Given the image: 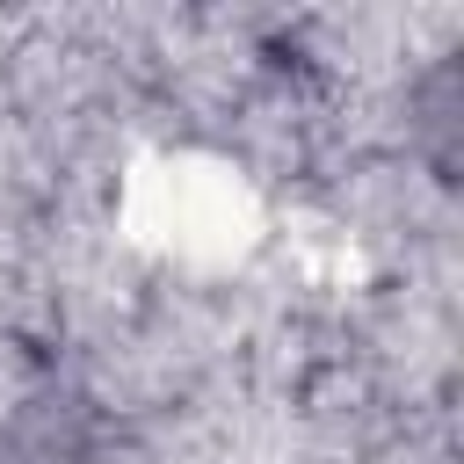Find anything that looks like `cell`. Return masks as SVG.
<instances>
[{"label":"cell","instance_id":"cell-1","mask_svg":"<svg viewBox=\"0 0 464 464\" xmlns=\"http://www.w3.org/2000/svg\"><path fill=\"white\" fill-rule=\"evenodd\" d=\"M0 464H123V450L87 399L44 392L0 420Z\"/></svg>","mask_w":464,"mask_h":464}]
</instances>
